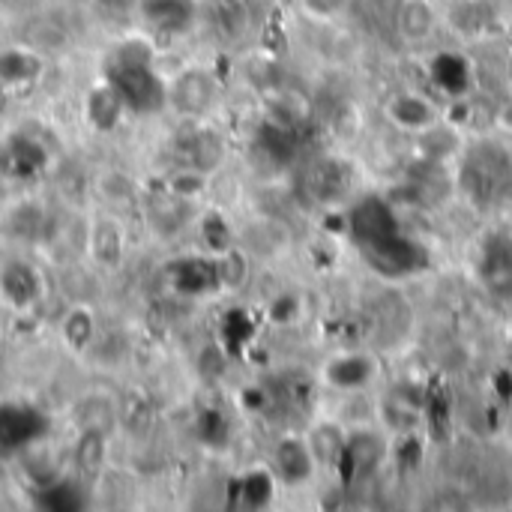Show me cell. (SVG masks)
<instances>
[{"mask_svg":"<svg viewBox=\"0 0 512 512\" xmlns=\"http://www.w3.org/2000/svg\"><path fill=\"white\" fill-rule=\"evenodd\" d=\"M105 81L117 90L123 105L135 114H159L168 105V87L153 69V60H114L105 69Z\"/></svg>","mask_w":512,"mask_h":512,"instance_id":"obj_1","label":"cell"},{"mask_svg":"<svg viewBox=\"0 0 512 512\" xmlns=\"http://www.w3.org/2000/svg\"><path fill=\"white\" fill-rule=\"evenodd\" d=\"M348 231L351 240L360 246L363 255L381 249L384 243H390L393 237H399V222L393 216V207L381 198V195H369L363 198L351 213H348Z\"/></svg>","mask_w":512,"mask_h":512,"instance_id":"obj_2","label":"cell"},{"mask_svg":"<svg viewBox=\"0 0 512 512\" xmlns=\"http://www.w3.org/2000/svg\"><path fill=\"white\" fill-rule=\"evenodd\" d=\"M378 375H381L378 357L369 354V351H357V348L327 357L321 372H318L324 387H330L336 393H345V396L369 390L378 381Z\"/></svg>","mask_w":512,"mask_h":512,"instance_id":"obj_3","label":"cell"},{"mask_svg":"<svg viewBox=\"0 0 512 512\" xmlns=\"http://www.w3.org/2000/svg\"><path fill=\"white\" fill-rule=\"evenodd\" d=\"M510 159L504 150L498 147H474L468 153V159L462 162V186L480 198V201H492L495 195L504 192V183L510 177Z\"/></svg>","mask_w":512,"mask_h":512,"instance_id":"obj_4","label":"cell"},{"mask_svg":"<svg viewBox=\"0 0 512 512\" xmlns=\"http://www.w3.org/2000/svg\"><path fill=\"white\" fill-rule=\"evenodd\" d=\"M270 471L276 474V480L288 489H303L315 480V474L321 471L309 438H297V435H285L273 444V459H270Z\"/></svg>","mask_w":512,"mask_h":512,"instance_id":"obj_5","label":"cell"},{"mask_svg":"<svg viewBox=\"0 0 512 512\" xmlns=\"http://www.w3.org/2000/svg\"><path fill=\"white\" fill-rule=\"evenodd\" d=\"M384 117H387L396 129H402V132L423 135V132H429L432 126L441 123V108H438L429 96H423V93H417V90H399V93H393V96L387 99Z\"/></svg>","mask_w":512,"mask_h":512,"instance_id":"obj_6","label":"cell"},{"mask_svg":"<svg viewBox=\"0 0 512 512\" xmlns=\"http://www.w3.org/2000/svg\"><path fill=\"white\" fill-rule=\"evenodd\" d=\"M384 453H387V444L378 432H372V429L348 432L345 453L339 462V474L348 480H366L381 468Z\"/></svg>","mask_w":512,"mask_h":512,"instance_id":"obj_7","label":"cell"},{"mask_svg":"<svg viewBox=\"0 0 512 512\" xmlns=\"http://www.w3.org/2000/svg\"><path fill=\"white\" fill-rule=\"evenodd\" d=\"M168 102L186 117H201L216 102V78L207 69L195 66L174 81V87L168 90Z\"/></svg>","mask_w":512,"mask_h":512,"instance_id":"obj_8","label":"cell"},{"mask_svg":"<svg viewBox=\"0 0 512 512\" xmlns=\"http://www.w3.org/2000/svg\"><path fill=\"white\" fill-rule=\"evenodd\" d=\"M138 12L159 33H186L195 24L198 0H138Z\"/></svg>","mask_w":512,"mask_h":512,"instance_id":"obj_9","label":"cell"},{"mask_svg":"<svg viewBox=\"0 0 512 512\" xmlns=\"http://www.w3.org/2000/svg\"><path fill=\"white\" fill-rule=\"evenodd\" d=\"M438 27V9L432 0H402L396 12V30L405 42H426Z\"/></svg>","mask_w":512,"mask_h":512,"instance_id":"obj_10","label":"cell"},{"mask_svg":"<svg viewBox=\"0 0 512 512\" xmlns=\"http://www.w3.org/2000/svg\"><path fill=\"white\" fill-rule=\"evenodd\" d=\"M171 285L180 294H207L213 288H219V276H216V258H183L171 267Z\"/></svg>","mask_w":512,"mask_h":512,"instance_id":"obj_11","label":"cell"},{"mask_svg":"<svg viewBox=\"0 0 512 512\" xmlns=\"http://www.w3.org/2000/svg\"><path fill=\"white\" fill-rule=\"evenodd\" d=\"M123 108H126L123 99L117 96V90H114L108 81L90 87L87 96H84V114H87L90 126L99 129V132H111V129L120 123Z\"/></svg>","mask_w":512,"mask_h":512,"instance_id":"obj_12","label":"cell"},{"mask_svg":"<svg viewBox=\"0 0 512 512\" xmlns=\"http://www.w3.org/2000/svg\"><path fill=\"white\" fill-rule=\"evenodd\" d=\"M183 156H186V165H192V168H198L204 174H213L225 162V141L213 129H198V132H192L186 138Z\"/></svg>","mask_w":512,"mask_h":512,"instance_id":"obj_13","label":"cell"},{"mask_svg":"<svg viewBox=\"0 0 512 512\" xmlns=\"http://www.w3.org/2000/svg\"><path fill=\"white\" fill-rule=\"evenodd\" d=\"M0 291L3 297L15 306V309H27L39 300L42 288H39V276L27 267V264H6L0 270Z\"/></svg>","mask_w":512,"mask_h":512,"instance_id":"obj_14","label":"cell"},{"mask_svg":"<svg viewBox=\"0 0 512 512\" xmlns=\"http://www.w3.org/2000/svg\"><path fill=\"white\" fill-rule=\"evenodd\" d=\"M381 426L396 435V438H405V435H417L420 429V405L414 399H402V396H387L381 402Z\"/></svg>","mask_w":512,"mask_h":512,"instance_id":"obj_15","label":"cell"},{"mask_svg":"<svg viewBox=\"0 0 512 512\" xmlns=\"http://www.w3.org/2000/svg\"><path fill=\"white\" fill-rule=\"evenodd\" d=\"M345 441H348V432L342 426H336V423H318L312 429V435H309V447H312L318 465L330 468V471H339Z\"/></svg>","mask_w":512,"mask_h":512,"instance_id":"obj_16","label":"cell"},{"mask_svg":"<svg viewBox=\"0 0 512 512\" xmlns=\"http://www.w3.org/2000/svg\"><path fill=\"white\" fill-rule=\"evenodd\" d=\"M432 81L447 93V96H462L468 90L471 72H468V60L462 54L444 51L435 57L432 63Z\"/></svg>","mask_w":512,"mask_h":512,"instance_id":"obj_17","label":"cell"},{"mask_svg":"<svg viewBox=\"0 0 512 512\" xmlns=\"http://www.w3.org/2000/svg\"><path fill=\"white\" fill-rule=\"evenodd\" d=\"M42 72V60L27 48H6L0 51V84L15 87L24 81H33Z\"/></svg>","mask_w":512,"mask_h":512,"instance_id":"obj_18","label":"cell"},{"mask_svg":"<svg viewBox=\"0 0 512 512\" xmlns=\"http://www.w3.org/2000/svg\"><path fill=\"white\" fill-rule=\"evenodd\" d=\"M276 498V474L273 471H264V468H255L249 474L240 477L237 483V501L249 510H261L267 507L270 501Z\"/></svg>","mask_w":512,"mask_h":512,"instance_id":"obj_19","label":"cell"},{"mask_svg":"<svg viewBox=\"0 0 512 512\" xmlns=\"http://www.w3.org/2000/svg\"><path fill=\"white\" fill-rule=\"evenodd\" d=\"M483 276H486V282H492V288L512 285V243L495 240L492 246H486Z\"/></svg>","mask_w":512,"mask_h":512,"instance_id":"obj_20","label":"cell"},{"mask_svg":"<svg viewBox=\"0 0 512 512\" xmlns=\"http://www.w3.org/2000/svg\"><path fill=\"white\" fill-rule=\"evenodd\" d=\"M75 462H78V468H81L87 477L99 474L102 465H105V432H99V429H84V432H81V441H78V447H75Z\"/></svg>","mask_w":512,"mask_h":512,"instance_id":"obj_21","label":"cell"},{"mask_svg":"<svg viewBox=\"0 0 512 512\" xmlns=\"http://www.w3.org/2000/svg\"><path fill=\"white\" fill-rule=\"evenodd\" d=\"M207 177H210V174H204V171H198V168H192V165H183V168L171 171V177H168L165 186H168V195H174V198H180V201H192V198L204 195Z\"/></svg>","mask_w":512,"mask_h":512,"instance_id":"obj_22","label":"cell"},{"mask_svg":"<svg viewBox=\"0 0 512 512\" xmlns=\"http://www.w3.org/2000/svg\"><path fill=\"white\" fill-rule=\"evenodd\" d=\"M45 222H48V216H45V210L36 207V204H21V207H15L12 216H9V228H12V234L21 237V240H39L42 231H45Z\"/></svg>","mask_w":512,"mask_h":512,"instance_id":"obj_23","label":"cell"},{"mask_svg":"<svg viewBox=\"0 0 512 512\" xmlns=\"http://www.w3.org/2000/svg\"><path fill=\"white\" fill-rule=\"evenodd\" d=\"M90 246H93V255H96L102 264H117V261H120V252H123L120 228L111 225V222H102V225L93 231Z\"/></svg>","mask_w":512,"mask_h":512,"instance_id":"obj_24","label":"cell"},{"mask_svg":"<svg viewBox=\"0 0 512 512\" xmlns=\"http://www.w3.org/2000/svg\"><path fill=\"white\" fill-rule=\"evenodd\" d=\"M93 333H96V324H93V315L87 309H72L63 321V339L72 345V348H87L93 342Z\"/></svg>","mask_w":512,"mask_h":512,"instance_id":"obj_25","label":"cell"},{"mask_svg":"<svg viewBox=\"0 0 512 512\" xmlns=\"http://www.w3.org/2000/svg\"><path fill=\"white\" fill-rule=\"evenodd\" d=\"M246 273H249V267H246V261H243L240 252L228 249V252L216 255V276H219V285L237 288V285H243Z\"/></svg>","mask_w":512,"mask_h":512,"instance_id":"obj_26","label":"cell"},{"mask_svg":"<svg viewBox=\"0 0 512 512\" xmlns=\"http://www.w3.org/2000/svg\"><path fill=\"white\" fill-rule=\"evenodd\" d=\"M201 234H204L207 246L213 249V255H222V252H228V249H231V228H228V222H225L219 213H213V216H207V219H204Z\"/></svg>","mask_w":512,"mask_h":512,"instance_id":"obj_27","label":"cell"},{"mask_svg":"<svg viewBox=\"0 0 512 512\" xmlns=\"http://www.w3.org/2000/svg\"><path fill=\"white\" fill-rule=\"evenodd\" d=\"M9 156H12V165H18V171H36L45 162V150L33 141H24V138L12 144Z\"/></svg>","mask_w":512,"mask_h":512,"instance_id":"obj_28","label":"cell"},{"mask_svg":"<svg viewBox=\"0 0 512 512\" xmlns=\"http://www.w3.org/2000/svg\"><path fill=\"white\" fill-rule=\"evenodd\" d=\"M303 9L315 21H333L348 9V0H303Z\"/></svg>","mask_w":512,"mask_h":512,"instance_id":"obj_29","label":"cell"},{"mask_svg":"<svg viewBox=\"0 0 512 512\" xmlns=\"http://www.w3.org/2000/svg\"><path fill=\"white\" fill-rule=\"evenodd\" d=\"M300 315V300L297 297H279L273 306H270V318L273 321H279V324H288V321H294Z\"/></svg>","mask_w":512,"mask_h":512,"instance_id":"obj_30","label":"cell"}]
</instances>
